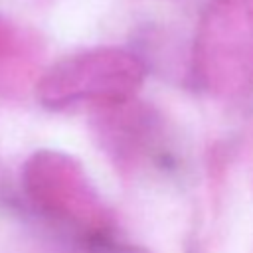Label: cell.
I'll return each instance as SVG.
<instances>
[{
	"mask_svg": "<svg viewBox=\"0 0 253 253\" xmlns=\"http://www.w3.org/2000/svg\"><path fill=\"white\" fill-rule=\"evenodd\" d=\"M22 190L32 208L77 239L107 229L79 164L57 150H38L22 166Z\"/></svg>",
	"mask_w": 253,
	"mask_h": 253,
	"instance_id": "6da1fadb",
	"label": "cell"
},
{
	"mask_svg": "<svg viewBox=\"0 0 253 253\" xmlns=\"http://www.w3.org/2000/svg\"><path fill=\"white\" fill-rule=\"evenodd\" d=\"M83 253H148L142 247L125 243L113 235V231L103 229L97 233H91L79 241Z\"/></svg>",
	"mask_w": 253,
	"mask_h": 253,
	"instance_id": "3957f363",
	"label": "cell"
},
{
	"mask_svg": "<svg viewBox=\"0 0 253 253\" xmlns=\"http://www.w3.org/2000/svg\"><path fill=\"white\" fill-rule=\"evenodd\" d=\"M38 51V38L30 30L0 16V93L16 95L28 85Z\"/></svg>",
	"mask_w": 253,
	"mask_h": 253,
	"instance_id": "7a4b0ae2",
	"label": "cell"
}]
</instances>
